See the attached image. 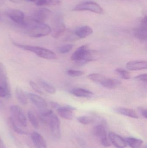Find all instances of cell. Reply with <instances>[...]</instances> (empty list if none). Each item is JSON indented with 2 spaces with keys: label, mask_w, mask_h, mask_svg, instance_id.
I'll list each match as a JSON object with an SVG mask.
<instances>
[{
  "label": "cell",
  "mask_w": 147,
  "mask_h": 148,
  "mask_svg": "<svg viewBox=\"0 0 147 148\" xmlns=\"http://www.w3.org/2000/svg\"><path fill=\"white\" fill-rule=\"evenodd\" d=\"M39 116L43 123L48 125L53 137L59 139L60 136V121L52 110H48L45 112L39 114Z\"/></svg>",
  "instance_id": "1"
},
{
  "label": "cell",
  "mask_w": 147,
  "mask_h": 148,
  "mask_svg": "<svg viewBox=\"0 0 147 148\" xmlns=\"http://www.w3.org/2000/svg\"><path fill=\"white\" fill-rule=\"evenodd\" d=\"M96 52L88 49L86 45L81 46L74 52L71 56L72 60L76 62L79 66H82L95 60Z\"/></svg>",
  "instance_id": "2"
},
{
  "label": "cell",
  "mask_w": 147,
  "mask_h": 148,
  "mask_svg": "<svg viewBox=\"0 0 147 148\" xmlns=\"http://www.w3.org/2000/svg\"><path fill=\"white\" fill-rule=\"evenodd\" d=\"M12 43L14 46L19 48L34 53L39 57L43 59L55 60L57 58V56L54 52L44 48L30 45H23L14 41H12Z\"/></svg>",
  "instance_id": "3"
},
{
  "label": "cell",
  "mask_w": 147,
  "mask_h": 148,
  "mask_svg": "<svg viewBox=\"0 0 147 148\" xmlns=\"http://www.w3.org/2000/svg\"><path fill=\"white\" fill-rule=\"evenodd\" d=\"M26 34L33 38H39L46 36L51 34V28L45 23H35L28 26Z\"/></svg>",
  "instance_id": "4"
},
{
  "label": "cell",
  "mask_w": 147,
  "mask_h": 148,
  "mask_svg": "<svg viewBox=\"0 0 147 148\" xmlns=\"http://www.w3.org/2000/svg\"><path fill=\"white\" fill-rule=\"evenodd\" d=\"M93 132L103 146L106 147L111 146L110 143L107 137L104 121L103 120H102L99 123L95 126L93 128Z\"/></svg>",
  "instance_id": "5"
},
{
  "label": "cell",
  "mask_w": 147,
  "mask_h": 148,
  "mask_svg": "<svg viewBox=\"0 0 147 148\" xmlns=\"http://www.w3.org/2000/svg\"><path fill=\"white\" fill-rule=\"evenodd\" d=\"M74 11H90L98 14H102L103 10L96 3L92 1H86L78 4L74 8Z\"/></svg>",
  "instance_id": "6"
},
{
  "label": "cell",
  "mask_w": 147,
  "mask_h": 148,
  "mask_svg": "<svg viewBox=\"0 0 147 148\" xmlns=\"http://www.w3.org/2000/svg\"><path fill=\"white\" fill-rule=\"evenodd\" d=\"M51 13V11L46 8H39L33 13L29 20L33 23H44Z\"/></svg>",
  "instance_id": "7"
},
{
  "label": "cell",
  "mask_w": 147,
  "mask_h": 148,
  "mask_svg": "<svg viewBox=\"0 0 147 148\" xmlns=\"http://www.w3.org/2000/svg\"><path fill=\"white\" fill-rule=\"evenodd\" d=\"M26 95L31 102L39 109V113L48 110L47 103L41 97L31 93H27Z\"/></svg>",
  "instance_id": "8"
},
{
  "label": "cell",
  "mask_w": 147,
  "mask_h": 148,
  "mask_svg": "<svg viewBox=\"0 0 147 148\" xmlns=\"http://www.w3.org/2000/svg\"><path fill=\"white\" fill-rule=\"evenodd\" d=\"M8 16L14 23L20 26L26 27L27 21L25 19V15L22 11L18 10H12L7 13Z\"/></svg>",
  "instance_id": "9"
},
{
  "label": "cell",
  "mask_w": 147,
  "mask_h": 148,
  "mask_svg": "<svg viewBox=\"0 0 147 148\" xmlns=\"http://www.w3.org/2000/svg\"><path fill=\"white\" fill-rule=\"evenodd\" d=\"M9 110L13 118L23 127L27 126L26 118L20 107L17 105H13L10 107Z\"/></svg>",
  "instance_id": "10"
},
{
  "label": "cell",
  "mask_w": 147,
  "mask_h": 148,
  "mask_svg": "<svg viewBox=\"0 0 147 148\" xmlns=\"http://www.w3.org/2000/svg\"><path fill=\"white\" fill-rule=\"evenodd\" d=\"M66 30V26L60 16H58L55 19L51 34L52 36L57 38L60 37Z\"/></svg>",
  "instance_id": "11"
},
{
  "label": "cell",
  "mask_w": 147,
  "mask_h": 148,
  "mask_svg": "<svg viewBox=\"0 0 147 148\" xmlns=\"http://www.w3.org/2000/svg\"><path fill=\"white\" fill-rule=\"evenodd\" d=\"M0 86L6 90L8 98L10 97L11 91L7 73L5 66L2 62H0Z\"/></svg>",
  "instance_id": "12"
},
{
  "label": "cell",
  "mask_w": 147,
  "mask_h": 148,
  "mask_svg": "<svg viewBox=\"0 0 147 148\" xmlns=\"http://www.w3.org/2000/svg\"><path fill=\"white\" fill-rule=\"evenodd\" d=\"M76 110V108L70 105L64 107L60 106L57 109V112L60 116L66 120H71L74 116L73 110Z\"/></svg>",
  "instance_id": "13"
},
{
  "label": "cell",
  "mask_w": 147,
  "mask_h": 148,
  "mask_svg": "<svg viewBox=\"0 0 147 148\" xmlns=\"http://www.w3.org/2000/svg\"><path fill=\"white\" fill-rule=\"evenodd\" d=\"M147 17L145 16L141 22L140 27L135 30V36L140 40H146L147 38Z\"/></svg>",
  "instance_id": "14"
},
{
  "label": "cell",
  "mask_w": 147,
  "mask_h": 148,
  "mask_svg": "<svg viewBox=\"0 0 147 148\" xmlns=\"http://www.w3.org/2000/svg\"><path fill=\"white\" fill-rule=\"evenodd\" d=\"M109 139L110 143H111L115 147L125 148L127 147V143L125 140L114 132H110L109 134Z\"/></svg>",
  "instance_id": "15"
},
{
  "label": "cell",
  "mask_w": 147,
  "mask_h": 148,
  "mask_svg": "<svg viewBox=\"0 0 147 148\" xmlns=\"http://www.w3.org/2000/svg\"><path fill=\"white\" fill-rule=\"evenodd\" d=\"M31 138L36 148H47V144L45 139L39 133L33 132L31 134Z\"/></svg>",
  "instance_id": "16"
},
{
  "label": "cell",
  "mask_w": 147,
  "mask_h": 148,
  "mask_svg": "<svg viewBox=\"0 0 147 148\" xmlns=\"http://www.w3.org/2000/svg\"><path fill=\"white\" fill-rule=\"evenodd\" d=\"M126 67L128 70L131 71L144 70L147 68V62L146 61H133L127 63Z\"/></svg>",
  "instance_id": "17"
},
{
  "label": "cell",
  "mask_w": 147,
  "mask_h": 148,
  "mask_svg": "<svg viewBox=\"0 0 147 148\" xmlns=\"http://www.w3.org/2000/svg\"><path fill=\"white\" fill-rule=\"evenodd\" d=\"M93 33V30L90 27L85 26L79 28L75 31V35L79 38L83 39L85 38Z\"/></svg>",
  "instance_id": "18"
},
{
  "label": "cell",
  "mask_w": 147,
  "mask_h": 148,
  "mask_svg": "<svg viewBox=\"0 0 147 148\" xmlns=\"http://www.w3.org/2000/svg\"><path fill=\"white\" fill-rule=\"evenodd\" d=\"M114 111L117 113H118L120 114L126 116L131 118H135V119H138L139 118V116L136 112L134 110L130 109L119 107V108H115Z\"/></svg>",
  "instance_id": "19"
},
{
  "label": "cell",
  "mask_w": 147,
  "mask_h": 148,
  "mask_svg": "<svg viewBox=\"0 0 147 148\" xmlns=\"http://www.w3.org/2000/svg\"><path fill=\"white\" fill-rule=\"evenodd\" d=\"M100 84L106 88L113 89L120 86L121 84V82L117 79H108L106 78L101 82Z\"/></svg>",
  "instance_id": "20"
},
{
  "label": "cell",
  "mask_w": 147,
  "mask_h": 148,
  "mask_svg": "<svg viewBox=\"0 0 147 148\" xmlns=\"http://www.w3.org/2000/svg\"><path fill=\"white\" fill-rule=\"evenodd\" d=\"M71 93L77 97L84 98H89L91 97L93 95V93L90 90L81 88L73 89L71 91Z\"/></svg>",
  "instance_id": "21"
},
{
  "label": "cell",
  "mask_w": 147,
  "mask_h": 148,
  "mask_svg": "<svg viewBox=\"0 0 147 148\" xmlns=\"http://www.w3.org/2000/svg\"><path fill=\"white\" fill-rule=\"evenodd\" d=\"M127 145H128L131 148H140L143 144V141L141 139L127 137L125 139Z\"/></svg>",
  "instance_id": "22"
},
{
  "label": "cell",
  "mask_w": 147,
  "mask_h": 148,
  "mask_svg": "<svg viewBox=\"0 0 147 148\" xmlns=\"http://www.w3.org/2000/svg\"><path fill=\"white\" fill-rule=\"evenodd\" d=\"M15 95L16 98L20 103L22 105H25L27 104L28 101L26 94L24 93L22 88L20 87H16L15 89Z\"/></svg>",
  "instance_id": "23"
},
{
  "label": "cell",
  "mask_w": 147,
  "mask_h": 148,
  "mask_svg": "<svg viewBox=\"0 0 147 148\" xmlns=\"http://www.w3.org/2000/svg\"><path fill=\"white\" fill-rule=\"evenodd\" d=\"M8 124L9 127L17 134H27L28 133L23 130L21 129L16 124L14 118L12 117H9L8 119Z\"/></svg>",
  "instance_id": "24"
},
{
  "label": "cell",
  "mask_w": 147,
  "mask_h": 148,
  "mask_svg": "<svg viewBox=\"0 0 147 148\" xmlns=\"http://www.w3.org/2000/svg\"><path fill=\"white\" fill-rule=\"evenodd\" d=\"M39 83L41 87L47 93L53 94L56 92L55 88L46 81L42 79H39Z\"/></svg>",
  "instance_id": "25"
},
{
  "label": "cell",
  "mask_w": 147,
  "mask_h": 148,
  "mask_svg": "<svg viewBox=\"0 0 147 148\" xmlns=\"http://www.w3.org/2000/svg\"><path fill=\"white\" fill-rule=\"evenodd\" d=\"M35 4L38 6H55L60 4V0H38L35 2Z\"/></svg>",
  "instance_id": "26"
},
{
  "label": "cell",
  "mask_w": 147,
  "mask_h": 148,
  "mask_svg": "<svg viewBox=\"0 0 147 148\" xmlns=\"http://www.w3.org/2000/svg\"><path fill=\"white\" fill-rule=\"evenodd\" d=\"M28 120L31 123L33 127L35 129H39V121L34 114L33 113V111L29 110L28 112Z\"/></svg>",
  "instance_id": "27"
},
{
  "label": "cell",
  "mask_w": 147,
  "mask_h": 148,
  "mask_svg": "<svg viewBox=\"0 0 147 148\" xmlns=\"http://www.w3.org/2000/svg\"><path fill=\"white\" fill-rule=\"evenodd\" d=\"M87 77L93 82H99L100 83L106 78V77L103 75L97 73L90 74L88 75Z\"/></svg>",
  "instance_id": "28"
},
{
  "label": "cell",
  "mask_w": 147,
  "mask_h": 148,
  "mask_svg": "<svg viewBox=\"0 0 147 148\" xmlns=\"http://www.w3.org/2000/svg\"><path fill=\"white\" fill-rule=\"evenodd\" d=\"M77 121L80 123L84 125H88L93 123L95 121V119L93 117L88 116H81L78 117Z\"/></svg>",
  "instance_id": "29"
},
{
  "label": "cell",
  "mask_w": 147,
  "mask_h": 148,
  "mask_svg": "<svg viewBox=\"0 0 147 148\" xmlns=\"http://www.w3.org/2000/svg\"><path fill=\"white\" fill-rule=\"evenodd\" d=\"M116 73L119 75L121 76L122 78L126 80L130 79L131 75L130 73L127 71L124 70L121 68H118L116 69Z\"/></svg>",
  "instance_id": "30"
},
{
  "label": "cell",
  "mask_w": 147,
  "mask_h": 148,
  "mask_svg": "<svg viewBox=\"0 0 147 148\" xmlns=\"http://www.w3.org/2000/svg\"><path fill=\"white\" fill-rule=\"evenodd\" d=\"M73 48L72 44H67L60 47L58 49V52L62 54L66 53H69Z\"/></svg>",
  "instance_id": "31"
},
{
  "label": "cell",
  "mask_w": 147,
  "mask_h": 148,
  "mask_svg": "<svg viewBox=\"0 0 147 148\" xmlns=\"http://www.w3.org/2000/svg\"><path fill=\"white\" fill-rule=\"evenodd\" d=\"M66 74L72 77H79L83 75L84 74V73L83 71L69 69L66 71Z\"/></svg>",
  "instance_id": "32"
},
{
  "label": "cell",
  "mask_w": 147,
  "mask_h": 148,
  "mask_svg": "<svg viewBox=\"0 0 147 148\" xmlns=\"http://www.w3.org/2000/svg\"><path fill=\"white\" fill-rule=\"evenodd\" d=\"M29 84H30V86H31L32 89L35 92L40 94V95H42L43 94V91L41 89L40 87H39V86L33 81H30L29 82Z\"/></svg>",
  "instance_id": "33"
},
{
  "label": "cell",
  "mask_w": 147,
  "mask_h": 148,
  "mask_svg": "<svg viewBox=\"0 0 147 148\" xmlns=\"http://www.w3.org/2000/svg\"><path fill=\"white\" fill-rule=\"evenodd\" d=\"M135 78L137 79V80H140V81L146 82L147 81V75L146 74L140 75L135 77Z\"/></svg>",
  "instance_id": "34"
},
{
  "label": "cell",
  "mask_w": 147,
  "mask_h": 148,
  "mask_svg": "<svg viewBox=\"0 0 147 148\" xmlns=\"http://www.w3.org/2000/svg\"><path fill=\"white\" fill-rule=\"evenodd\" d=\"M139 112L141 114L145 117V118H147V110L146 109L142 107H139L138 108Z\"/></svg>",
  "instance_id": "35"
},
{
  "label": "cell",
  "mask_w": 147,
  "mask_h": 148,
  "mask_svg": "<svg viewBox=\"0 0 147 148\" xmlns=\"http://www.w3.org/2000/svg\"><path fill=\"white\" fill-rule=\"evenodd\" d=\"M0 97H7V95L6 90L0 86Z\"/></svg>",
  "instance_id": "36"
},
{
  "label": "cell",
  "mask_w": 147,
  "mask_h": 148,
  "mask_svg": "<svg viewBox=\"0 0 147 148\" xmlns=\"http://www.w3.org/2000/svg\"><path fill=\"white\" fill-rule=\"evenodd\" d=\"M51 106L52 108L55 109H57L60 106L58 103L55 102H51Z\"/></svg>",
  "instance_id": "37"
},
{
  "label": "cell",
  "mask_w": 147,
  "mask_h": 148,
  "mask_svg": "<svg viewBox=\"0 0 147 148\" xmlns=\"http://www.w3.org/2000/svg\"><path fill=\"white\" fill-rule=\"evenodd\" d=\"M0 148H7L0 136Z\"/></svg>",
  "instance_id": "38"
},
{
  "label": "cell",
  "mask_w": 147,
  "mask_h": 148,
  "mask_svg": "<svg viewBox=\"0 0 147 148\" xmlns=\"http://www.w3.org/2000/svg\"><path fill=\"white\" fill-rule=\"evenodd\" d=\"M10 1L12 2L15 3H20L22 2V0H9Z\"/></svg>",
  "instance_id": "39"
},
{
  "label": "cell",
  "mask_w": 147,
  "mask_h": 148,
  "mask_svg": "<svg viewBox=\"0 0 147 148\" xmlns=\"http://www.w3.org/2000/svg\"><path fill=\"white\" fill-rule=\"evenodd\" d=\"M3 108V104L1 101L0 100V109H2Z\"/></svg>",
  "instance_id": "40"
},
{
  "label": "cell",
  "mask_w": 147,
  "mask_h": 148,
  "mask_svg": "<svg viewBox=\"0 0 147 148\" xmlns=\"http://www.w3.org/2000/svg\"><path fill=\"white\" fill-rule=\"evenodd\" d=\"M26 1H28L32 2H35L38 0H26Z\"/></svg>",
  "instance_id": "41"
},
{
  "label": "cell",
  "mask_w": 147,
  "mask_h": 148,
  "mask_svg": "<svg viewBox=\"0 0 147 148\" xmlns=\"http://www.w3.org/2000/svg\"><path fill=\"white\" fill-rule=\"evenodd\" d=\"M1 16H0V20H1Z\"/></svg>",
  "instance_id": "42"
}]
</instances>
